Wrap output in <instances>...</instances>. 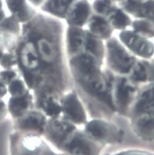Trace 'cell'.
I'll return each instance as SVG.
<instances>
[{"instance_id": "13", "label": "cell", "mask_w": 154, "mask_h": 155, "mask_svg": "<svg viewBox=\"0 0 154 155\" xmlns=\"http://www.w3.org/2000/svg\"><path fill=\"white\" fill-rule=\"evenodd\" d=\"M87 131L94 139L100 140H112L117 136L115 129L102 121H92L88 124Z\"/></svg>"}, {"instance_id": "26", "label": "cell", "mask_w": 154, "mask_h": 155, "mask_svg": "<svg viewBox=\"0 0 154 155\" xmlns=\"http://www.w3.org/2000/svg\"><path fill=\"white\" fill-rule=\"evenodd\" d=\"M9 8L14 12L20 14L22 19H25L28 17L29 10L26 8L24 0H7Z\"/></svg>"}, {"instance_id": "32", "label": "cell", "mask_w": 154, "mask_h": 155, "mask_svg": "<svg viewBox=\"0 0 154 155\" xmlns=\"http://www.w3.org/2000/svg\"><path fill=\"white\" fill-rule=\"evenodd\" d=\"M8 89L6 85L0 80V99L3 97L7 93Z\"/></svg>"}, {"instance_id": "21", "label": "cell", "mask_w": 154, "mask_h": 155, "mask_svg": "<svg viewBox=\"0 0 154 155\" xmlns=\"http://www.w3.org/2000/svg\"><path fill=\"white\" fill-rule=\"evenodd\" d=\"M84 49L96 58H101L104 55V47L101 40L92 36L88 31H86V41Z\"/></svg>"}, {"instance_id": "19", "label": "cell", "mask_w": 154, "mask_h": 155, "mask_svg": "<svg viewBox=\"0 0 154 155\" xmlns=\"http://www.w3.org/2000/svg\"><path fill=\"white\" fill-rule=\"evenodd\" d=\"M113 29L123 31L132 25V20L122 9L116 8L107 18Z\"/></svg>"}, {"instance_id": "35", "label": "cell", "mask_w": 154, "mask_h": 155, "mask_svg": "<svg viewBox=\"0 0 154 155\" xmlns=\"http://www.w3.org/2000/svg\"><path fill=\"white\" fill-rule=\"evenodd\" d=\"M135 1H137V2H145V1H146V0H135Z\"/></svg>"}, {"instance_id": "2", "label": "cell", "mask_w": 154, "mask_h": 155, "mask_svg": "<svg viewBox=\"0 0 154 155\" xmlns=\"http://www.w3.org/2000/svg\"><path fill=\"white\" fill-rule=\"evenodd\" d=\"M107 48L108 62L113 70L126 74L132 69L135 62V57L128 52L117 39H109Z\"/></svg>"}, {"instance_id": "36", "label": "cell", "mask_w": 154, "mask_h": 155, "mask_svg": "<svg viewBox=\"0 0 154 155\" xmlns=\"http://www.w3.org/2000/svg\"><path fill=\"white\" fill-rule=\"evenodd\" d=\"M115 1H119V2H121L122 0H115Z\"/></svg>"}, {"instance_id": "10", "label": "cell", "mask_w": 154, "mask_h": 155, "mask_svg": "<svg viewBox=\"0 0 154 155\" xmlns=\"http://www.w3.org/2000/svg\"><path fill=\"white\" fill-rule=\"evenodd\" d=\"M37 53L43 61L47 63H53L57 57V49L55 42L50 36L43 35L40 36L36 46Z\"/></svg>"}, {"instance_id": "27", "label": "cell", "mask_w": 154, "mask_h": 155, "mask_svg": "<svg viewBox=\"0 0 154 155\" xmlns=\"http://www.w3.org/2000/svg\"><path fill=\"white\" fill-rule=\"evenodd\" d=\"M8 86V91L13 97L23 96L28 93L24 82L20 79H15Z\"/></svg>"}, {"instance_id": "8", "label": "cell", "mask_w": 154, "mask_h": 155, "mask_svg": "<svg viewBox=\"0 0 154 155\" xmlns=\"http://www.w3.org/2000/svg\"><path fill=\"white\" fill-rule=\"evenodd\" d=\"M87 23L88 31L92 36L101 40L110 39L113 29L107 18L95 14L91 16Z\"/></svg>"}, {"instance_id": "24", "label": "cell", "mask_w": 154, "mask_h": 155, "mask_svg": "<svg viewBox=\"0 0 154 155\" xmlns=\"http://www.w3.org/2000/svg\"><path fill=\"white\" fill-rule=\"evenodd\" d=\"M41 105L45 112L51 116L58 115L62 109L56 97L51 94H48L42 97Z\"/></svg>"}, {"instance_id": "4", "label": "cell", "mask_w": 154, "mask_h": 155, "mask_svg": "<svg viewBox=\"0 0 154 155\" xmlns=\"http://www.w3.org/2000/svg\"><path fill=\"white\" fill-rule=\"evenodd\" d=\"M91 15V7L86 0L73 3L67 12L65 19L70 27H82L87 23Z\"/></svg>"}, {"instance_id": "30", "label": "cell", "mask_w": 154, "mask_h": 155, "mask_svg": "<svg viewBox=\"0 0 154 155\" xmlns=\"http://www.w3.org/2000/svg\"><path fill=\"white\" fill-rule=\"evenodd\" d=\"M8 113V108L6 103L0 99V123H1L6 117Z\"/></svg>"}, {"instance_id": "18", "label": "cell", "mask_w": 154, "mask_h": 155, "mask_svg": "<svg viewBox=\"0 0 154 155\" xmlns=\"http://www.w3.org/2000/svg\"><path fill=\"white\" fill-rule=\"evenodd\" d=\"M153 88H147L144 90L139 96L136 102L135 113L140 115L146 114H153Z\"/></svg>"}, {"instance_id": "17", "label": "cell", "mask_w": 154, "mask_h": 155, "mask_svg": "<svg viewBox=\"0 0 154 155\" xmlns=\"http://www.w3.org/2000/svg\"><path fill=\"white\" fill-rule=\"evenodd\" d=\"M76 0H46L42 9L57 17L64 18L70 6Z\"/></svg>"}, {"instance_id": "9", "label": "cell", "mask_w": 154, "mask_h": 155, "mask_svg": "<svg viewBox=\"0 0 154 155\" xmlns=\"http://www.w3.org/2000/svg\"><path fill=\"white\" fill-rule=\"evenodd\" d=\"M19 58L24 72H32L39 66V56L36 45L31 42L27 43L22 47Z\"/></svg>"}, {"instance_id": "20", "label": "cell", "mask_w": 154, "mask_h": 155, "mask_svg": "<svg viewBox=\"0 0 154 155\" xmlns=\"http://www.w3.org/2000/svg\"><path fill=\"white\" fill-rule=\"evenodd\" d=\"M153 114L139 115L135 121V128L140 135L145 137H153Z\"/></svg>"}, {"instance_id": "3", "label": "cell", "mask_w": 154, "mask_h": 155, "mask_svg": "<svg viewBox=\"0 0 154 155\" xmlns=\"http://www.w3.org/2000/svg\"><path fill=\"white\" fill-rule=\"evenodd\" d=\"M119 38L121 42L135 54L145 58H149L153 55V43L133 31L123 30L119 34Z\"/></svg>"}, {"instance_id": "37", "label": "cell", "mask_w": 154, "mask_h": 155, "mask_svg": "<svg viewBox=\"0 0 154 155\" xmlns=\"http://www.w3.org/2000/svg\"><path fill=\"white\" fill-rule=\"evenodd\" d=\"M0 7H1V2H0Z\"/></svg>"}, {"instance_id": "14", "label": "cell", "mask_w": 154, "mask_h": 155, "mask_svg": "<svg viewBox=\"0 0 154 155\" xmlns=\"http://www.w3.org/2000/svg\"><path fill=\"white\" fill-rule=\"evenodd\" d=\"M73 130L74 127L71 124L63 120H56L50 123L48 133L51 140L57 144H60Z\"/></svg>"}, {"instance_id": "15", "label": "cell", "mask_w": 154, "mask_h": 155, "mask_svg": "<svg viewBox=\"0 0 154 155\" xmlns=\"http://www.w3.org/2000/svg\"><path fill=\"white\" fill-rule=\"evenodd\" d=\"M66 149L75 155H92L94 150L91 143L82 135L77 134L66 145Z\"/></svg>"}, {"instance_id": "7", "label": "cell", "mask_w": 154, "mask_h": 155, "mask_svg": "<svg viewBox=\"0 0 154 155\" xmlns=\"http://www.w3.org/2000/svg\"><path fill=\"white\" fill-rule=\"evenodd\" d=\"M136 91L135 85L125 78L117 81L114 88V99L117 106L125 109L132 101Z\"/></svg>"}, {"instance_id": "11", "label": "cell", "mask_w": 154, "mask_h": 155, "mask_svg": "<svg viewBox=\"0 0 154 155\" xmlns=\"http://www.w3.org/2000/svg\"><path fill=\"white\" fill-rule=\"evenodd\" d=\"M63 110L66 116L70 120L81 123L85 120V113L78 97L74 94L66 97L63 104Z\"/></svg>"}, {"instance_id": "31", "label": "cell", "mask_w": 154, "mask_h": 155, "mask_svg": "<svg viewBox=\"0 0 154 155\" xmlns=\"http://www.w3.org/2000/svg\"><path fill=\"white\" fill-rule=\"evenodd\" d=\"M115 155H150L148 153L142 152V151H127L119 153L118 154Z\"/></svg>"}, {"instance_id": "6", "label": "cell", "mask_w": 154, "mask_h": 155, "mask_svg": "<svg viewBox=\"0 0 154 155\" xmlns=\"http://www.w3.org/2000/svg\"><path fill=\"white\" fill-rule=\"evenodd\" d=\"M15 129L20 132L41 131L45 124V118L42 114L38 112H27L16 119Z\"/></svg>"}, {"instance_id": "34", "label": "cell", "mask_w": 154, "mask_h": 155, "mask_svg": "<svg viewBox=\"0 0 154 155\" xmlns=\"http://www.w3.org/2000/svg\"><path fill=\"white\" fill-rule=\"evenodd\" d=\"M2 57H3V53H2V50H0V59H1V58H2Z\"/></svg>"}, {"instance_id": "28", "label": "cell", "mask_w": 154, "mask_h": 155, "mask_svg": "<svg viewBox=\"0 0 154 155\" xmlns=\"http://www.w3.org/2000/svg\"><path fill=\"white\" fill-rule=\"evenodd\" d=\"M17 74L12 70H6L0 72V80L6 85H9L13 80L16 79Z\"/></svg>"}, {"instance_id": "23", "label": "cell", "mask_w": 154, "mask_h": 155, "mask_svg": "<svg viewBox=\"0 0 154 155\" xmlns=\"http://www.w3.org/2000/svg\"><path fill=\"white\" fill-rule=\"evenodd\" d=\"M117 7L114 0H95L93 9L96 14L107 18Z\"/></svg>"}, {"instance_id": "12", "label": "cell", "mask_w": 154, "mask_h": 155, "mask_svg": "<svg viewBox=\"0 0 154 155\" xmlns=\"http://www.w3.org/2000/svg\"><path fill=\"white\" fill-rule=\"evenodd\" d=\"M86 41V31L80 27H69L67 32V47L70 55H76L84 48Z\"/></svg>"}, {"instance_id": "22", "label": "cell", "mask_w": 154, "mask_h": 155, "mask_svg": "<svg viewBox=\"0 0 154 155\" xmlns=\"http://www.w3.org/2000/svg\"><path fill=\"white\" fill-rule=\"evenodd\" d=\"M133 32L144 38L153 37V21L142 18L132 22Z\"/></svg>"}, {"instance_id": "33", "label": "cell", "mask_w": 154, "mask_h": 155, "mask_svg": "<svg viewBox=\"0 0 154 155\" xmlns=\"http://www.w3.org/2000/svg\"><path fill=\"white\" fill-rule=\"evenodd\" d=\"M44 1L45 0H31V2H32V3L36 6L40 5L41 3L44 2Z\"/></svg>"}, {"instance_id": "25", "label": "cell", "mask_w": 154, "mask_h": 155, "mask_svg": "<svg viewBox=\"0 0 154 155\" xmlns=\"http://www.w3.org/2000/svg\"><path fill=\"white\" fill-rule=\"evenodd\" d=\"M150 67L148 64L140 61L134 66L132 78L136 81L144 82L148 79Z\"/></svg>"}, {"instance_id": "29", "label": "cell", "mask_w": 154, "mask_h": 155, "mask_svg": "<svg viewBox=\"0 0 154 155\" xmlns=\"http://www.w3.org/2000/svg\"><path fill=\"white\" fill-rule=\"evenodd\" d=\"M15 63H16V60L12 55L6 54V55H5L3 57H2L1 64L5 68L8 69L12 67Z\"/></svg>"}, {"instance_id": "1", "label": "cell", "mask_w": 154, "mask_h": 155, "mask_svg": "<svg viewBox=\"0 0 154 155\" xmlns=\"http://www.w3.org/2000/svg\"><path fill=\"white\" fill-rule=\"evenodd\" d=\"M95 58L85 51L75 55L70 64L75 74L91 92L103 94L107 90V84L100 75Z\"/></svg>"}, {"instance_id": "5", "label": "cell", "mask_w": 154, "mask_h": 155, "mask_svg": "<svg viewBox=\"0 0 154 155\" xmlns=\"http://www.w3.org/2000/svg\"><path fill=\"white\" fill-rule=\"evenodd\" d=\"M119 5L124 12L136 18L153 21V0H146L145 2L122 0Z\"/></svg>"}, {"instance_id": "16", "label": "cell", "mask_w": 154, "mask_h": 155, "mask_svg": "<svg viewBox=\"0 0 154 155\" xmlns=\"http://www.w3.org/2000/svg\"><path fill=\"white\" fill-rule=\"evenodd\" d=\"M31 105V96L28 93L20 96H12L8 102V110L15 119L27 112Z\"/></svg>"}]
</instances>
